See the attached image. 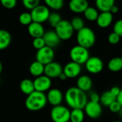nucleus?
Listing matches in <instances>:
<instances>
[{
  "instance_id": "obj_1",
  "label": "nucleus",
  "mask_w": 122,
  "mask_h": 122,
  "mask_svg": "<svg viewBox=\"0 0 122 122\" xmlns=\"http://www.w3.org/2000/svg\"><path fill=\"white\" fill-rule=\"evenodd\" d=\"M67 105L73 109H84L88 103V97L85 92L81 90L77 86L69 88L64 96Z\"/></svg>"
},
{
  "instance_id": "obj_2",
  "label": "nucleus",
  "mask_w": 122,
  "mask_h": 122,
  "mask_svg": "<svg viewBox=\"0 0 122 122\" xmlns=\"http://www.w3.org/2000/svg\"><path fill=\"white\" fill-rule=\"evenodd\" d=\"M47 103V96L44 92L35 91L27 95L25 100V107L31 112H37L45 108Z\"/></svg>"
},
{
  "instance_id": "obj_3",
  "label": "nucleus",
  "mask_w": 122,
  "mask_h": 122,
  "mask_svg": "<svg viewBox=\"0 0 122 122\" xmlns=\"http://www.w3.org/2000/svg\"><path fill=\"white\" fill-rule=\"evenodd\" d=\"M76 39L78 45L89 49L95 44L96 35L91 28L84 26L83 29L78 31Z\"/></svg>"
},
{
  "instance_id": "obj_4",
  "label": "nucleus",
  "mask_w": 122,
  "mask_h": 122,
  "mask_svg": "<svg viewBox=\"0 0 122 122\" xmlns=\"http://www.w3.org/2000/svg\"><path fill=\"white\" fill-rule=\"evenodd\" d=\"M50 117L53 122H69L70 111L68 107L61 104L55 106L50 111Z\"/></svg>"
},
{
  "instance_id": "obj_5",
  "label": "nucleus",
  "mask_w": 122,
  "mask_h": 122,
  "mask_svg": "<svg viewBox=\"0 0 122 122\" xmlns=\"http://www.w3.org/2000/svg\"><path fill=\"white\" fill-rule=\"evenodd\" d=\"M70 57L73 61L82 65L86 64L89 59L90 55L87 48L78 44L71 49L70 51Z\"/></svg>"
},
{
  "instance_id": "obj_6",
  "label": "nucleus",
  "mask_w": 122,
  "mask_h": 122,
  "mask_svg": "<svg viewBox=\"0 0 122 122\" xmlns=\"http://www.w3.org/2000/svg\"><path fill=\"white\" fill-rule=\"evenodd\" d=\"M55 31L61 40H68L73 36L75 30L70 21L61 20L55 28Z\"/></svg>"
},
{
  "instance_id": "obj_7",
  "label": "nucleus",
  "mask_w": 122,
  "mask_h": 122,
  "mask_svg": "<svg viewBox=\"0 0 122 122\" xmlns=\"http://www.w3.org/2000/svg\"><path fill=\"white\" fill-rule=\"evenodd\" d=\"M30 13L32 17V21L40 24L47 21L50 14L49 8L47 6L40 4L32 9Z\"/></svg>"
},
{
  "instance_id": "obj_8",
  "label": "nucleus",
  "mask_w": 122,
  "mask_h": 122,
  "mask_svg": "<svg viewBox=\"0 0 122 122\" xmlns=\"http://www.w3.org/2000/svg\"><path fill=\"white\" fill-rule=\"evenodd\" d=\"M55 53L53 49L47 46L37 50L36 53V60L40 61L44 65H46L53 61Z\"/></svg>"
},
{
  "instance_id": "obj_9",
  "label": "nucleus",
  "mask_w": 122,
  "mask_h": 122,
  "mask_svg": "<svg viewBox=\"0 0 122 122\" xmlns=\"http://www.w3.org/2000/svg\"><path fill=\"white\" fill-rule=\"evenodd\" d=\"M83 110L90 119H96L99 118L102 114V105L100 102L88 101Z\"/></svg>"
},
{
  "instance_id": "obj_10",
  "label": "nucleus",
  "mask_w": 122,
  "mask_h": 122,
  "mask_svg": "<svg viewBox=\"0 0 122 122\" xmlns=\"http://www.w3.org/2000/svg\"><path fill=\"white\" fill-rule=\"evenodd\" d=\"M87 71L93 74L100 73L104 69V62L98 56H90L85 64Z\"/></svg>"
},
{
  "instance_id": "obj_11",
  "label": "nucleus",
  "mask_w": 122,
  "mask_h": 122,
  "mask_svg": "<svg viewBox=\"0 0 122 122\" xmlns=\"http://www.w3.org/2000/svg\"><path fill=\"white\" fill-rule=\"evenodd\" d=\"M52 79L43 74L42 76H37L35 78L34 81V86L35 91L40 92H48L51 89L52 86Z\"/></svg>"
},
{
  "instance_id": "obj_12",
  "label": "nucleus",
  "mask_w": 122,
  "mask_h": 122,
  "mask_svg": "<svg viewBox=\"0 0 122 122\" xmlns=\"http://www.w3.org/2000/svg\"><path fill=\"white\" fill-rule=\"evenodd\" d=\"M63 72V68L62 66L55 61H52L46 65H45V72L44 74L50 79L59 78L60 75Z\"/></svg>"
},
{
  "instance_id": "obj_13",
  "label": "nucleus",
  "mask_w": 122,
  "mask_h": 122,
  "mask_svg": "<svg viewBox=\"0 0 122 122\" xmlns=\"http://www.w3.org/2000/svg\"><path fill=\"white\" fill-rule=\"evenodd\" d=\"M81 70V65L72 61L64 66L63 73L68 79H74L80 75Z\"/></svg>"
},
{
  "instance_id": "obj_14",
  "label": "nucleus",
  "mask_w": 122,
  "mask_h": 122,
  "mask_svg": "<svg viewBox=\"0 0 122 122\" xmlns=\"http://www.w3.org/2000/svg\"><path fill=\"white\" fill-rule=\"evenodd\" d=\"M47 102L52 106H58L61 104L63 100V94L58 89H50L46 94Z\"/></svg>"
},
{
  "instance_id": "obj_15",
  "label": "nucleus",
  "mask_w": 122,
  "mask_h": 122,
  "mask_svg": "<svg viewBox=\"0 0 122 122\" xmlns=\"http://www.w3.org/2000/svg\"><path fill=\"white\" fill-rule=\"evenodd\" d=\"M69 9L76 14H81L89 6L87 0H70L69 2Z\"/></svg>"
},
{
  "instance_id": "obj_16",
  "label": "nucleus",
  "mask_w": 122,
  "mask_h": 122,
  "mask_svg": "<svg viewBox=\"0 0 122 122\" xmlns=\"http://www.w3.org/2000/svg\"><path fill=\"white\" fill-rule=\"evenodd\" d=\"M43 38L45 41L46 46L51 47L52 49L54 47H56L60 44V41L61 40L58 35L57 34V33L55 32V31H46L43 35Z\"/></svg>"
},
{
  "instance_id": "obj_17",
  "label": "nucleus",
  "mask_w": 122,
  "mask_h": 122,
  "mask_svg": "<svg viewBox=\"0 0 122 122\" xmlns=\"http://www.w3.org/2000/svg\"><path fill=\"white\" fill-rule=\"evenodd\" d=\"M113 21V14L111 11H102L99 14L96 23L101 28H106L111 25Z\"/></svg>"
},
{
  "instance_id": "obj_18",
  "label": "nucleus",
  "mask_w": 122,
  "mask_h": 122,
  "mask_svg": "<svg viewBox=\"0 0 122 122\" xmlns=\"http://www.w3.org/2000/svg\"><path fill=\"white\" fill-rule=\"evenodd\" d=\"M29 34L33 38L42 37L45 34V31L42 24L32 21L27 28Z\"/></svg>"
},
{
  "instance_id": "obj_19",
  "label": "nucleus",
  "mask_w": 122,
  "mask_h": 122,
  "mask_svg": "<svg viewBox=\"0 0 122 122\" xmlns=\"http://www.w3.org/2000/svg\"><path fill=\"white\" fill-rule=\"evenodd\" d=\"M77 87L81 90L87 92H89L93 86V81L90 76L87 75L80 76L77 79Z\"/></svg>"
},
{
  "instance_id": "obj_20",
  "label": "nucleus",
  "mask_w": 122,
  "mask_h": 122,
  "mask_svg": "<svg viewBox=\"0 0 122 122\" xmlns=\"http://www.w3.org/2000/svg\"><path fill=\"white\" fill-rule=\"evenodd\" d=\"M29 71L31 75H32L33 76L37 77L42 76L44 74L45 72V65L36 60L30 64Z\"/></svg>"
},
{
  "instance_id": "obj_21",
  "label": "nucleus",
  "mask_w": 122,
  "mask_h": 122,
  "mask_svg": "<svg viewBox=\"0 0 122 122\" xmlns=\"http://www.w3.org/2000/svg\"><path fill=\"white\" fill-rule=\"evenodd\" d=\"M19 89L24 94L27 96L35 91L34 81L29 79H24L20 82Z\"/></svg>"
},
{
  "instance_id": "obj_22",
  "label": "nucleus",
  "mask_w": 122,
  "mask_h": 122,
  "mask_svg": "<svg viewBox=\"0 0 122 122\" xmlns=\"http://www.w3.org/2000/svg\"><path fill=\"white\" fill-rule=\"evenodd\" d=\"M12 36L5 29H0V50L6 49L11 44Z\"/></svg>"
},
{
  "instance_id": "obj_23",
  "label": "nucleus",
  "mask_w": 122,
  "mask_h": 122,
  "mask_svg": "<svg viewBox=\"0 0 122 122\" xmlns=\"http://www.w3.org/2000/svg\"><path fill=\"white\" fill-rule=\"evenodd\" d=\"M115 5V0H96V6L100 11H110Z\"/></svg>"
},
{
  "instance_id": "obj_24",
  "label": "nucleus",
  "mask_w": 122,
  "mask_h": 122,
  "mask_svg": "<svg viewBox=\"0 0 122 122\" xmlns=\"http://www.w3.org/2000/svg\"><path fill=\"white\" fill-rule=\"evenodd\" d=\"M116 100V97L110 91L105 92L100 96V103L102 106L104 107H109L110 104Z\"/></svg>"
},
{
  "instance_id": "obj_25",
  "label": "nucleus",
  "mask_w": 122,
  "mask_h": 122,
  "mask_svg": "<svg viewBox=\"0 0 122 122\" xmlns=\"http://www.w3.org/2000/svg\"><path fill=\"white\" fill-rule=\"evenodd\" d=\"M85 112L83 109H73L70 111V122H83Z\"/></svg>"
},
{
  "instance_id": "obj_26",
  "label": "nucleus",
  "mask_w": 122,
  "mask_h": 122,
  "mask_svg": "<svg viewBox=\"0 0 122 122\" xmlns=\"http://www.w3.org/2000/svg\"><path fill=\"white\" fill-rule=\"evenodd\" d=\"M108 69L113 72H118L122 69V59L121 57L112 58L108 62Z\"/></svg>"
},
{
  "instance_id": "obj_27",
  "label": "nucleus",
  "mask_w": 122,
  "mask_h": 122,
  "mask_svg": "<svg viewBox=\"0 0 122 122\" xmlns=\"http://www.w3.org/2000/svg\"><path fill=\"white\" fill-rule=\"evenodd\" d=\"M83 14H84L85 18L87 20L91 21H96L99 15L98 9L92 6H88L83 12Z\"/></svg>"
},
{
  "instance_id": "obj_28",
  "label": "nucleus",
  "mask_w": 122,
  "mask_h": 122,
  "mask_svg": "<svg viewBox=\"0 0 122 122\" xmlns=\"http://www.w3.org/2000/svg\"><path fill=\"white\" fill-rule=\"evenodd\" d=\"M46 6L53 10H59L64 5V0H44Z\"/></svg>"
},
{
  "instance_id": "obj_29",
  "label": "nucleus",
  "mask_w": 122,
  "mask_h": 122,
  "mask_svg": "<svg viewBox=\"0 0 122 122\" xmlns=\"http://www.w3.org/2000/svg\"><path fill=\"white\" fill-rule=\"evenodd\" d=\"M19 21L22 25L29 26L33 21L31 13L29 12H23L19 16Z\"/></svg>"
},
{
  "instance_id": "obj_30",
  "label": "nucleus",
  "mask_w": 122,
  "mask_h": 122,
  "mask_svg": "<svg viewBox=\"0 0 122 122\" xmlns=\"http://www.w3.org/2000/svg\"><path fill=\"white\" fill-rule=\"evenodd\" d=\"M61 16L58 13L56 12H53V13H50L48 20L47 21L49 22L50 25L54 28L56 27V26L60 23V21H61Z\"/></svg>"
},
{
  "instance_id": "obj_31",
  "label": "nucleus",
  "mask_w": 122,
  "mask_h": 122,
  "mask_svg": "<svg viewBox=\"0 0 122 122\" xmlns=\"http://www.w3.org/2000/svg\"><path fill=\"white\" fill-rule=\"evenodd\" d=\"M70 23H71V25H72L73 29L75 31H77L81 30V29H83L84 27V21H83V19H81L79 16L74 17L71 20Z\"/></svg>"
},
{
  "instance_id": "obj_32",
  "label": "nucleus",
  "mask_w": 122,
  "mask_h": 122,
  "mask_svg": "<svg viewBox=\"0 0 122 122\" xmlns=\"http://www.w3.org/2000/svg\"><path fill=\"white\" fill-rule=\"evenodd\" d=\"M32 46L37 50H39V49L43 48L44 46H45L46 44H45V41L44 40L43 36L34 38V39L32 41Z\"/></svg>"
},
{
  "instance_id": "obj_33",
  "label": "nucleus",
  "mask_w": 122,
  "mask_h": 122,
  "mask_svg": "<svg viewBox=\"0 0 122 122\" xmlns=\"http://www.w3.org/2000/svg\"><path fill=\"white\" fill-rule=\"evenodd\" d=\"M22 4L26 9L32 10L40 4V0H22Z\"/></svg>"
},
{
  "instance_id": "obj_34",
  "label": "nucleus",
  "mask_w": 122,
  "mask_h": 122,
  "mask_svg": "<svg viewBox=\"0 0 122 122\" xmlns=\"http://www.w3.org/2000/svg\"><path fill=\"white\" fill-rule=\"evenodd\" d=\"M1 6L7 9H14L17 4V0H0Z\"/></svg>"
},
{
  "instance_id": "obj_35",
  "label": "nucleus",
  "mask_w": 122,
  "mask_h": 122,
  "mask_svg": "<svg viewBox=\"0 0 122 122\" xmlns=\"http://www.w3.org/2000/svg\"><path fill=\"white\" fill-rule=\"evenodd\" d=\"M121 39V36L116 34V32L113 31L111 34H109V36H108V41L110 44H116L119 42Z\"/></svg>"
},
{
  "instance_id": "obj_36",
  "label": "nucleus",
  "mask_w": 122,
  "mask_h": 122,
  "mask_svg": "<svg viewBox=\"0 0 122 122\" xmlns=\"http://www.w3.org/2000/svg\"><path fill=\"white\" fill-rule=\"evenodd\" d=\"M109 108V110L112 113H119L120 112V110L122 109V107L119 104V102L117 100H116L112 104H110Z\"/></svg>"
},
{
  "instance_id": "obj_37",
  "label": "nucleus",
  "mask_w": 122,
  "mask_h": 122,
  "mask_svg": "<svg viewBox=\"0 0 122 122\" xmlns=\"http://www.w3.org/2000/svg\"><path fill=\"white\" fill-rule=\"evenodd\" d=\"M114 31L122 37V19H119L116 21L114 25Z\"/></svg>"
},
{
  "instance_id": "obj_38",
  "label": "nucleus",
  "mask_w": 122,
  "mask_h": 122,
  "mask_svg": "<svg viewBox=\"0 0 122 122\" xmlns=\"http://www.w3.org/2000/svg\"><path fill=\"white\" fill-rule=\"evenodd\" d=\"M91 102H100V96L96 93V92H93L90 94V100Z\"/></svg>"
},
{
  "instance_id": "obj_39",
  "label": "nucleus",
  "mask_w": 122,
  "mask_h": 122,
  "mask_svg": "<svg viewBox=\"0 0 122 122\" xmlns=\"http://www.w3.org/2000/svg\"><path fill=\"white\" fill-rule=\"evenodd\" d=\"M121 90H122V89H121L119 87H118V86H114V87H112V88L110 89V92H111L116 97H117L119 96V94H120Z\"/></svg>"
},
{
  "instance_id": "obj_40",
  "label": "nucleus",
  "mask_w": 122,
  "mask_h": 122,
  "mask_svg": "<svg viewBox=\"0 0 122 122\" xmlns=\"http://www.w3.org/2000/svg\"><path fill=\"white\" fill-rule=\"evenodd\" d=\"M110 11H111L112 14H116V13L119 11V8L117 7V6L114 5V6H112V8L111 9Z\"/></svg>"
},
{
  "instance_id": "obj_41",
  "label": "nucleus",
  "mask_w": 122,
  "mask_h": 122,
  "mask_svg": "<svg viewBox=\"0 0 122 122\" xmlns=\"http://www.w3.org/2000/svg\"><path fill=\"white\" fill-rule=\"evenodd\" d=\"M116 100L119 102V104L122 105V89L121 90V92H120V94H119V96L116 97Z\"/></svg>"
},
{
  "instance_id": "obj_42",
  "label": "nucleus",
  "mask_w": 122,
  "mask_h": 122,
  "mask_svg": "<svg viewBox=\"0 0 122 122\" xmlns=\"http://www.w3.org/2000/svg\"><path fill=\"white\" fill-rule=\"evenodd\" d=\"M59 79H60V80H62V81H65V80H66V79H68V77H67V76H66V75L63 72V73L60 75Z\"/></svg>"
},
{
  "instance_id": "obj_43",
  "label": "nucleus",
  "mask_w": 122,
  "mask_h": 122,
  "mask_svg": "<svg viewBox=\"0 0 122 122\" xmlns=\"http://www.w3.org/2000/svg\"><path fill=\"white\" fill-rule=\"evenodd\" d=\"M118 114H119L120 117H121V118H122V109H121V110H120V112H119Z\"/></svg>"
},
{
  "instance_id": "obj_44",
  "label": "nucleus",
  "mask_w": 122,
  "mask_h": 122,
  "mask_svg": "<svg viewBox=\"0 0 122 122\" xmlns=\"http://www.w3.org/2000/svg\"><path fill=\"white\" fill-rule=\"evenodd\" d=\"M2 71V64H1V62L0 61V74Z\"/></svg>"
},
{
  "instance_id": "obj_45",
  "label": "nucleus",
  "mask_w": 122,
  "mask_h": 122,
  "mask_svg": "<svg viewBox=\"0 0 122 122\" xmlns=\"http://www.w3.org/2000/svg\"><path fill=\"white\" fill-rule=\"evenodd\" d=\"M122 122L121 121H116V122Z\"/></svg>"
},
{
  "instance_id": "obj_46",
  "label": "nucleus",
  "mask_w": 122,
  "mask_h": 122,
  "mask_svg": "<svg viewBox=\"0 0 122 122\" xmlns=\"http://www.w3.org/2000/svg\"><path fill=\"white\" fill-rule=\"evenodd\" d=\"M121 58H122V56H121Z\"/></svg>"
}]
</instances>
